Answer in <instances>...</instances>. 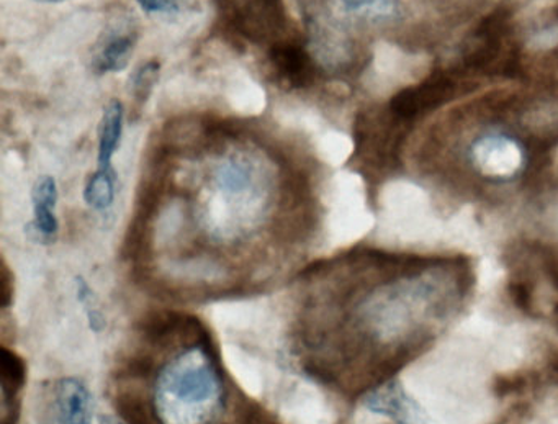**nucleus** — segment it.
I'll list each match as a JSON object with an SVG mask.
<instances>
[{
	"instance_id": "f257e3e1",
	"label": "nucleus",
	"mask_w": 558,
	"mask_h": 424,
	"mask_svg": "<svg viewBox=\"0 0 558 424\" xmlns=\"http://www.w3.org/2000/svg\"><path fill=\"white\" fill-rule=\"evenodd\" d=\"M472 286L463 264L430 261L391 274L355 306V326L378 349L408 358L462 308Z\"/></svg>"
},
{
	"instance_id": "f03ea898",
	"label": "nucleus",
	"mask_w": 558,
	"mask_h": 424,
	"mask_svg": "<svg viewBox=\"0 0 558 424\" xmlns=\"http://www.w3.org/2000/svg\"><path fill=\"white\" fill-rule=\"evenodd\" d=\"M220 398V374L198 346L172 359L156 381V414L162 424H204Z\"/></svg>"
},
{
	"instance_id": "7ed1b4c3",
	"label": "nucleus",
	"mask_w": 558,
	"mask_h": 424,
	"mask_svg": "<svg viewBox=\"0 0 558 424\" xmlns=\"http://www.w3.org/2000/svg\"><path fill=\"white\" fill-rule=\"evenodd\" d=\"M469 162L483 181L506 184L527 171L529 149L511 133L485 132L470 143Z\"/></svg>"
},
{
	"instance_id": "20e7f679",
	"label": "nucleus",
	"mask_w": 558,
	"mask_h": 424,
	"mask_svg": "<svg viewBox=\"0 0 558 424\" xmlns=\"http://www.w3.org/2000/svg\"><path fill=\"white\" fill-rule=\"evenodd\" d=\"M93 393L81 378H57L41 388L38 398L40 424H93Z\"/></svg>"
},
{
	"instance_id": "39448f33",
	"label": "nucleus",
	"mask_w": 558,
	"mask_h": 424,
	"mask_svg": "<svg viewBox=\"0 0 558 424\" xmlns=\"http://www.w3.org/2000/svg\"><path fill=\"white\" fill-rule=\"evenodd\" d=\"M457 89H459L457 77L449 71H439L421 81L416 86L407 87L395 94L393 99L390 100L391 116L397 117L400 122L420 119L452 100Z\"/></svg>"
},
{
	"instance_id": "423d86ee",
	"label": "nucleus",
	"mask_w": 558,
	"mask_h": 424,
	"mask_svg": "<svg viewBox=\"0 0 558 424\" xmlns=\"http://www.w3.org/2000/svg\"><path fill=\"white\" fill-rule=\"evenodd\" d=\"M362 407L395 424H433L423 404L397 378L371 388L362 397Z\"/></svg>"
},
{
	"instance_id": "0eeeda50",
	"label": "nucleus",
	"mask_w": 558,
	"mask_h": 424,
	"mask_svg": "<svg viewBox=\"0 0 558 424\" xmlns=\"http://www.w3.org/2000/svg\"><path fill=\"white\" fill-rule=\"evenodd\" d=\"M508 19L506 15H489L470 38L462 53L466 70L486 71L501 61L508 40Z\"/></svg>"
},
{
	"instance_id": "6e6552de",
	"label": "nucleus",
	"mask_w": 558,
	"mask_h": 424,
	"mask_svg": "<svg viewBox=\"0 0 558 424\" xmlns=\"http://www.w3.org/2000/svg\"><path fill=\"white\" fill-rule=\"evenodd\" d=\"M282 0H247L241 9L240 27L251 40L277 37L286 28Z\"/></svg>"
},
{
	"instance_id": "1a4fd4ad",
	"label": "nucleus",
	"mask_w": 558,
	"mask_h": 424,
	"mask_svg": "<svg viewBox=\"0 0 558 424\" xmlns=\"http://www.w3.org/2000/svg\"><path fill=\"white\" fill-rule=\"evenodd\" d=\"M34 221L31 228L44 243H53L60 231L57 217L58 185L53 175H40L32 189Z\"/></svg>"
},
{
	"instance_id": "9d476101",
	"label": "nucleus",
	"mask_w": 558,
	"mask_h": 424,
	"mask_svg": "<svg viewBox=\"0 0 558 424\" xmlns=\"http://www.w3.org/2000/svg\"><path fill=\"white\" fill-rule=\"evenodd\" d=\"M270 63L279 80L290 87H305L312 81V60L302 48L280 45L270 51Z\"/></svg>"
},
{
	"instance_id": "9b49d317",
	"label": "nucleus",
	"mask_w": 558,
	"mask_h": 424,
	"mask_svg": "<svg viewBox=\"0 0 558 424\" xmlns=\"http://www.w3.org/2000/svg\"><path fill=\"white\" fill-rule=\"evenodd\" d=\"M125 122V107L120 100H110L104 109L99 123V153H97V168H112V159L119 149Z\"/></svg>"
},
{
	"instance_id": "f8f14e48",
	"label": "nucleus",
	"mask_w": 558,
	"mask_h": 424,
	"mask_svg": "<svg viewBox=\"0 0 558 424\" xmlns=\"http://www.w3.org/2000/svg\"><path fill=\"white\" fill-rule=\"evenodd\" d=\"M135 34L113 35L107 40L94 61L97 74L122 73L129 68L136 47Z\"/></svg>"
},
{
	"instance_id": "ddd939ff",
	"label": "nucleus",
	"mask_w": 558,
	"mask_h": 424,
	"mask_svg": "<svg viewBox=\"0 0 558 424\" xmlns=\"http://www.w3.org/2000/svg\"><path fill=\"white\" fill-rule=\"evenodd\" d=\"M339 11L349 17L371 24H387L400 12V0H335Z\"/></svg>"
},
{
	"instance_id": "4468645a",
	"label": "nucleus",
	"mask_w": 558,
	"mask_h": 424,
	"mask_svg": "<svg viewBox=\"0 0 558 424\" xmlns=\"http://www.w3.org/2000/svg\"><path fill=\"white\" fill-rule=\"evenodd\" d=\"M117 172L116 169L97 168L84 187V202L97 211H107L116 202Z\"/></svg>"
},
{
	"instance_id": "2eb2a0df",
	"label": "nucleus",
	"mask_w": 558,
	"mask_h": 424,
	"mask_svg": "<svg viewBox=\"0 0 558 424\" xmlns=\"http://www.w3.org/2000/svg\"><path fill=\"white\" fill-rule=\"evenodd\" d=\"M27 381V364L17 352L9 351L2 348L0 351V387H2V398L4 407L9 401L17 397L19 391L25 387Z\"/></svg>"
},
{
	"instance_id": "dca6fc26",
	"label": "nucleus",
	"mask_w": 558,
	"mask_h": 424,
	"mask_svg": "<svg viewBox=\"0 0 558 424\" xmlns=\"http://www.w3.org/2000/svg\"><path fill=\"white\" fill-rule=\"evenodd\" d=\"M217 185L225 197H241L251 187L250 169L238 161L227 162L218 169Z\"/></svg>"
},
{
	"instance_id": "f3484780",
	"label": "nucleus",
	"mask_w": 558,
	"mask_h": 424,
	"mask_svg": "<svg viewBox=\"0 0 558 424\" xmlns=\"http://www.w3.org/2000/svg\"><path fill=\"white\" fill-rule=\"evenodd\" d=\"M74 292H76L77 302L84 306L90 331L102 332L107 328V319L97 306V296L93 287L84 277H76L74 279Z\"/></svg>"
},
{
	"instance_id": "a211bd4d",
	"label": "nucleus",
	"mask_w": 558,
	"mask_h": 424,
	"mask_svg": "<svg viewBox=\"0 0 558 424\" xmlns=\"http://www.w3.org/2000/svg\"><path fill=\"white\" fill-rule=\"evenodd\" d=\"M159 71H161V66H159L158 61H149V63L142 64L133 73L132 81H130V89H132L133 99L136 102L143 106L149 99L153 89L158 84Z\"/></svg>"
},
{
	"instance_id": "6ab92c4d",
	"label": "nucleus",
	"mask_w": 558,
	"mask_h": 424,
	"mask_svg": "<svg viewBox=\"0 0 558 424\" xmlns=\"http://www.w3.org/2000/svg\"><path fill=\"white\" fill-rule=\"evenodd\" d=\"M116 404L126 424H155L143 398L133 393H122L117 397Z\"/></svg>"
},
{
	"instance_id": "aec40b11",
	"label": "nucleus",
	"mask_w": 558,
	"mask_h": 424,
	"mask_svg": "<svg viewBox=\"0 0 558 424\" xmlns=\"http://www.w3.org/2000/svg\"><path fill=\"white\" fill-rule=\"evenodd\" d=\"M525 384H527V380L521 374L499 375L495 380V385H493V390H495L498 397H509V395L521 391Z\"/></svg>"
},
{
	"instance_id": "412c9836",
	"label": "nucleus",
	"mask_w": 558,
	"mask_h": 424,
	"mask_svg": "<svg viewBox=\"0 0 558 424\" xmlns=\"http://www.w3.org/2000/svg\"><path fill=\"white\" fill-rule=\"evenodd\" d=\"M146 14H178L181 0H136Z\"/></svg>"
},
{
	"instance_id": "4be33fe9",
	"label": "nucleus",
	"mask_w": 558,
	"mask_h": 424,
	"mask_svg": "<svg viewBox=\"0 0 558 424\" xmlns=\"http://www.w3.org/2000/svg\"><path fill=\"white\" fill-rule=\"evenodd\" d=\"M0 299H2L4 308H8L12 299H14V282H12V276L8 270H4V274L0 277Z\"/></svg>"
},
{
	"instance_id": "5701e85b",
	"label": "nucleus",
	"mask_w": 558,
	"mask_h": 424,
	"mask_svg": "<svg viewBox=\"0 0 558 424\" xmlns=\"http://www.w3.org/2000/svg\"><path fill=\"white\" fill-rule=\"evenodd\" d=\"M547 372L550 380L558 385V351L551 354L550 361H548Z\"/></svg>"
},
{
	"instance_id": "b1692460",
	"label": "nucleus",
	"mask_w": 558,
	"mask_h": 424,
	"mask_svg": "<svg viewBox=\"0 0 558 424\" xmlns=\"http://www.w3.org/2000/svg\"><path fill=\"white\" fill-rule=\"evenodd\" d=\"M100 424H126V423L123 420H119V417L102 416V417H100Z\"/></svg>"
},
{
	"instance_id": "393cba45",
	"label": "nucleus",
	"mask_w": 558,
	"mask_h": 424,
	"mask_svg": "<svg viewBox=\"0 0 558 424\" xmlns=\"http://www.w3.org/2000/svg\"><path fill=\"white\" fill-rule=\"evenodd\" d=\"M554 323H555V329L558 331V302L557 305L554 306Z\"/></svg>"
}]
</instances>
